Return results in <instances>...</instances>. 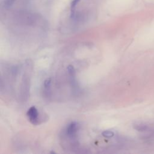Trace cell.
Here are the masks:
<instances>
[{"label":"cell","mask_w":154,"mask_h":154,"mask_svg":"<svg viewBox=\"0 0 154 154\" xmlns=\"http://www.w3.org/2000/svg\"><path fill=\"white\" fill-rule=\"evenodd\" d=\"M79 129V125L76 122H72L67 126L65 134L70 140L75 141L76 139L77 132Z\"/></svg>","instance_id":"cell-4"},{"label":"cell","mask_w":154,"mask_h":154,"mask_svg":"<svg viewBox=\"0 0 154 154\" xmlns=\"http://www.w3.org/2000/svg\"><path fill=\"white\" fill-rule=\"evenodd\" d=\"M102 135L106 138H110L114 136V134L112 131H105L102 133Z\"/></svg>","instance_id":"cell-8"},{"label":"cell","mask_w":154,"mask_h":154,"mask_svg":"<svg viewBox=\"0 0 154 154\" xmlns=\"http://www.w3.org/2000/svg\"><path fill=\"white\" fill-rule=\"evenodd\" d=\"M26 116L31 124L34 125H37L40 123V120L39 119V113L35 106H31L27 111Z\"/></svg>","instance_id":"cell-3"},{"label":"cell","mask_w":154,"mask_h":154,"mask_svg":"<svg viewBox=\"0 0 154 154\" xmlns=\"http://www.w3.org/2000/svg\"><path fill=\"white\" fill-rule=\"evenodd\" d=\"M133 128L138 132L144 133L143 138L146 140L152 138L154 137V127L152 125L143 122H138L134 124Z\"/></svg>","instance_id":"cell-2"},{"label":"cell","mask_w":154,"mask_h":154,"mask_svg":"<svg viewBox=\"0 0 154 154\" xmlns=\"http://www.w3.org/2000/svg\"><path fill=\"white\" fill-rule=\"evenodd\" d=\"M32 69V64L30 60H28L25 63V71L23 75L22 81L21 84L20 94L23 100H26L28 97V93L29 92L30 80L31 75Z\"/></svg>","instance_id":"cell-1"},{"label":"cell","mask_w":154,"mask_h":154,"mask_svg":"<svg viewBox=\"0 0 154 154\" xmlns=\"http://www.w3.org/2000/svg\"><path fill=\"white\" fill-rule=\"evenodd\" d=\"M51 79L50 78H47L44 81V93L48 97L50 96L51 93Z\"/></svg>","instance_id":"cell-6"},{"label":"cell","mask_w":154,"mask_h":154,"mask_svg":"<svg viewBox=\"0 0 154 154\" xmlns=\"http://www.w3.org/2000/svg\"><path fill=\"white\" fill-rule=\"evenodd\" d=\"M80 0H72L70 2V17L73 18L75 16V8Z\"/></svg>","instance_id":"cell-7"},{"label":"cell","mask_w":154,"mask_h":154,"mask_svg":"<svg viewBox=\"0 0 154 154\" xmlns=\"http://www.w3.org/2000/svg\"><path fill=\"white\" fill-rule=\"evenodd\" d=\"M67 72L69 75V76L70 78V81L72 83V85L75 87L76 85L75 82V70L72 65H69L67 67Z\"/></svg>","instance_id":"cell-5"},{"label":"cell","mask_w":154,"mask_h":154,"mask_svg":"<svg viewBox=\"0 0 154 154\" xmlns=\"http://www.w3.org/2000/svg\"><path fill=\"white\" fill-rule=\"evenodd\" d=\"M15 1L16 0H5L4 1V5L6 7H10L14 4Z\"/></svg>","instance_id":"cell-9"}]
</instances>
